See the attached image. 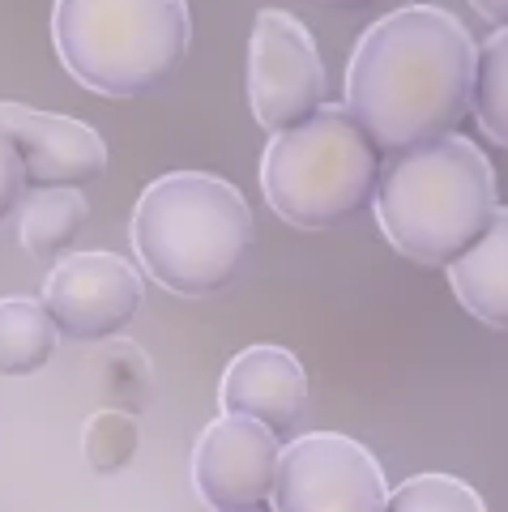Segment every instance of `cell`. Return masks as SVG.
<instances>
[{"label": "cell", "instance_id": "obj_1", "mask_svg": "<svg viewBox=\"0 0 508 512\" xmlns=\"http://www.w3.org/2000/svg\"><path fill=\"white\" fill-rule=\"evenodd\" d=\"M470 30L436 5L385 13L359 35L346 64V111L376 154H406L457 133L474 94Z\"/></svg>", "mask_w": 508, "mask_h": 512}, {"label": "cell", "instance_id": "obj_2", "mask_svg": "<svg viewBox=\"0 0 508 512\" xmlns=\"http://www.w3.org/2000/svg\"><path fill=\"white\" fill-rule=\"evenodd\" d=\"M372 210L385 239L423 269H449L479 244L500 210L491 158L470 137L449 133L380 167Z\"/></svg>", "mask_w": 508, "mask_h": 512}, {"label": "cell", "instance_id": "obj_3", "mask_svg": "<svg viewBox=\"0 0 508 512\" xmlns=\"http://www.w3.org/2000/svg\"><path fill=\"white\" fill-rule=\"evenodd\" d=\"M257 227L244 192L205 171H171L137 197L133 252L171 295L205 299L244 274Z\"/></svg>", "mask_w": 508, "mask_h": 512}, {"label": "cell", "instance_id": "obj_4", "mask_svg": "<svg viewBox=\"0 0 508 512\" xmlns=\"http://www.w3.org/2000/svg\"><path fill=\"white\" fill-rule=\"evenodd\" d=\"M52 39L73 82L103 99H146L184 69L193 13L188 0H56Z\"/></svg>", "mask_w": 508, "mask_h": 512}, {"label": "cell", "instance_id": "obj_5", "mask_svg": "<svg viewBox=\"0 0 508 512\" xmlns=\"http://www.w3.org/2000/svg\"><path fill=\"white\" fill-rule=\"evenodd\" d=\"M380 154L346 107L325 103L299 128L269 137L261 158L265 205L299 231H329L359 218L376 197Z\"/></svg>", "mask_w": 508, "mask_h": 512}, {"label": "cell", "instance_id": "obj_6", "mask_svg": "<svg viewBox=\"0 0 508 512\" xmlns=\"http://www.w3.org/2000/svg\"><path fill=\"white\" fill-rule=\"evenodd\" d=\"M329 73L312 30L287 9H261L248 35V107L269 137L325 107Z\"/></svg>", "mask_w": 508, "mask_h": 512}, {"label": "cell", "instance_id": "obj_7", "mask_svg": "<svg viewBox=\"0 0 508 512\" xmlns=\"http://www.w3.org/2000/svg\"><path fill=\"white\" fill-rule=\"evenodd\" d=\"M269 512H385L389 483L380 461L351 436L312 431L282 444Z\"/></svg>", "mask_w": 508, "mask_h": 512}, {"label": "cell", "instance_id": "obj_8", "mask_svg": "<svg viewBox=\"0 0 508 512\" xmlns=\"http://www.w3.org/2000/svg\"><path fill=\"white\" fill-rule=\"evenodd\" d=\"M141 274L116 252H69L47 269L43 308L60 338L111 342L133 325L141 308Z\"/></svg>", "mask_w": 508, "mask_h": 512}, {"label": "cell", "instance_id": "obj_9", "mask_svg": "<svg viewBox=\"0 0 508 512\" xmlns=\"http://www.w3.org/2000/svg\"><path fill=\"white\" fill-rule=\"evenodd\" d=\"M278 457H282V444L261 423L222 414L218 423L201 431V440L193 448L197 495L214 512L269 508L274 483H278Z\"/></svg>", "mask_w": 508, "mask_h": 512}, {"label": "cell", "instance_id": "obj_10", "mask_svg": "<svg viewBox=\"0 0 508 512\" xmlns=\"http://www.w3.org/2000/svg\"><path fill=\"white\" fill-rule=\"evenodd\" d=\"M0 133L22 158V180L30 192L86 188L107 171V141L90 124L26 103H0Z\"/></svg>", "mask_w": 508, "mask_h": 512}, {"label": "cell", "instance_id": "obj_11", "mask_svg": "<svg viewBox=\"0 0 508 512\" xmlns=\"http://www.w3.org/2000/svg\"><path fill=\"white\" fill-rule=\"evenodd\" d=\"M222 414L261 423L278 444H291L308 414V372L282 346L240 350L218 384Z\"/></svg>", "mask_w": 508, "mask_h": 512}, {"label": "cell", "instance_id": "obj_12", "mask_svg": "<svg viewBox=\"0 0 508 512\" xmlns=\"http://www.w3.org/2000/svg\"><path fill=\"white\" fill-rule=\"evenodd\" d=\"M457 303L487 329L508 333V205L491 214V227L462 261L449 265Z\"/></svg>", "mask_w": 508, "mask_h": 512}, {"label": "cell", "instance_id": "obj_13", "mask_svg": "<svg viewBox=\"0 0 508 512\" xmlns=\"http://www.w3.org/2000/svg\"><path fill=\"white\" fill-rule=\"evenodd\" d=\"M90 222V201L82 188H43L30 192L18 218V239L35 261H60L77 244V235Z\"/></svg>", "mask_w": 508, "mask_h": 512}, {"label": "cell", "instance_id": "obj_14", "mask_svg": "<svg viewBox=\"0 0 508 512\" xmlns=\"http://www.w3.org/2000/svg\"><path fill=\"white\" fill-rule=\"evenodd\" d=\"M56 325L39 299H0V376H35L56 355Z\"/></svg>", "mask_w": 508, "mask_h": 512}, {"label": "cell", "instance_id": "obj_15", "mask_svg": "<svg viewBox=\"0 0 508 512\" xmlns=\"http://www.w3.org/2000/svg\"><path fill=\"white\" fill-rule=\"evenodd\" d=\"M470 111L483 133L508 150V26L491 30L474 52V94Z\"/></svg>", "mask_w": 508, "mask_h": 512}, {"label": "cell", "instance_id": "obj_16", "mask_svg": "<svg viewBox=\"0 0 508 512\" xmlns=\"http://www.w3.org/2000/svg\"><path fill=\"white\" fill-rule=\"evenodd\" d=\"M385 512H487L483 495L453 474H415L389 491Z\"/></svg>", "mask_w": 508, "mask_h": 512}, {"label": "cell", "instance_id": "obj_17", "mask_svg": "<svg viewBox=\"0 0 508 512\" xmlns=\"http://www.w3.org/2000/svg\"><path fill=\"white\" fill-rule=\"evenodd\" d=\"M137 419L124 410H94L86 419V461L94 474H120L137 457Z\"/></svg>", "mask_w": 508, "mask_h": 512}, {"label": "cell", "instance_id": "obj_18", "mask_svg": "<svg viewBox=\"0 0 508 512\" xmlns=\"http://www.w3.org/2000/svg\"><path fill=\"white\" fill-rule=\"evenodd\" d=\"M103 397H107V410H124V414H137L150 397V367L146 355L133 346V342H120L107 350L103 359Z\"/></svg>", "mask_w": 508, "mask_h": 512}, {"label": "cell", "instance_id": "obj_19", "mask_svg": "<svg viewBox=\"0 0 508 512\" xmlns=\"http://www.w3.org/2000/svg\"><path fill=\"white\" fill-rule=\"evenodd\" d=\"M26 192V180H22V158L13 150V141L0 133V222H5L13 210H18Z\"/></svg>", "mask_w": 508, "mask_h": 512}, {"label": "cell", "instance_id": "obj_20", "mask_svg": "<svg viewBox=\"0 0 508 512\" xmlns=\"http://www.w3.org/2000/svg\"><path fill=\"white\" fill-rule=\"evenodd\" d=\"M474 5V13H479V18H487L491 26H508V0H470Z\"/></svg>", "mask_w": 508, "mask_h": 512}, {"label": "cell", "instance_id": "obj_21", "mask_svg": "<svg viewBox=\"0 0 508 512\" xmlns=\"http://www.w3.org/2000/svg\"><path fill=\"white\" fill-rule=\"evenodd\" d=\"M325 5H346L351 9V5H372V0H325Z\"/></svg>", "mask_w": 508, "mask_h": 512}, {"label": "cell", "instance_id": "obj_22", "mask_svg": "<svg viewBox=\"0 0 508 512\" xmlns=\"http://www.w3.org/2000/svg\"><path fill=\"white\" fill-rule=\"evenodd\" d=\"M257 512H269V508H257Z\"/></svg>", "mask_w": 508, "mask_h": 512}]
</instances>
